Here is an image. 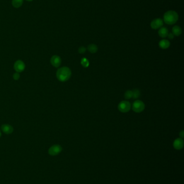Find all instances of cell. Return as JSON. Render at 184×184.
I'll return each mask as SVG.
<instances>
[{
  "label": "cell",
  "instance_id": "3",
  "mask_svg": "<svg viewBox=\"0 0 184 184\" xmlns=\"http://www.w3.org/2000/svg\"><path fill=\"white\" fill-rule=\"evenodd\" d=\"M145 107L144 103L140 100H136L132 105V110L135 113L142 112L145 109Z\"/></svg>",
  "mask_w": 184,
  "mask_h": 184
},
{
  "label": "cell",
  "instance_id": "14",
  "mask_svg": "<svg viewBox=\"0 0 184 184\" xmlns=\"http://www.w3.org/2000/svg\"><path fill=\"white\" fill-rule=\"evenodd\" d=\"M23 0H12V6L15 8H19L22 6Z\"/></svg>",
  "mask_w": 184,
  "mask_h": 184
},
{
  "label": "cell",
  "instance_id": "15",
  "mask_svg": "<svg viewBox=\"0 0 184 184\" xmlns=\"http://www.w3.org/2000/svg\"><path fill=\"white\" fill-rule=\"evenodd\" d=\"M87 50L91 53H95L97 52V46L94 44H91L87 46Z\"/></svg>",
  "mask_w": 184,
  "mask_h": 184
},
{
  "label": "cell",
  "instance_id": "9",
  "mask_svg": "<svg viewBox=\"0 0 184 184\" xmlns=\"http://www.w3.org/2000/svg\"><path fill=\"white\" fill-rule=\"evenodd\" d=\"M173 147L177 150H181L184 147V141L183 139L178 138L174 141Z\"/></svg>",
  "mask_w": 184,
  "mask_h": 184
},
{
  "label": "cell",
  "instance_id": "16",
  "mask_svg": "<svg viewBox=\"0 0 184 184\" xmlns=\"http://www.w3.org/2000/svg\"><path fill=\"white\" fill-rule=\"evenodd\" d=\"M89 61L85 58H83L81 60V65L84 68H87L89 65Z\"/></svg>",
  "mask_w": 184,
  "mask_h": 184
},
{
  "label": "cell",
  "instance_id": "12",
  "mask_svg": "<svg viewBox=\"0 0 184 184\" xmlns=\"http://www.w3.org/2000/svg\"><path fill=\"white\" fill-rule=\"evenodd\" d=\"M159 46L162 49H168L170 46V42L168 40L162 39L159 42Z\"/></svg>",
  "mask_w": 184,
  "mask_h": 184
},
{
  "label": "cell",
  "instance_id": "5",
  "mask_svg": "<svg viewBox=\"0 0 184 184\" xmlns=\"http://www.w3.org/2000/svg\"><path fill=\"white\" fill-rule=\"evenodd\" d=\"M62 150V147L60 145H54L49 149V154L51 156H56Z\"/></svg>",
  "mask_w": 184,
  "mask_h": 184
},
{
  "label": "cell",
  "instance_id": "1",
  "mask_svg": "<svg viewBox=\"0 0 184 184\" xmlns=\"http://www.w3.org/2000/svg\"><path fill=\"white\" fill-rule=\"evenodd\" d=\"M71 75V70L67 67H63L59 68L56 73L57 78L62 82L68 81L70 78Z\"/></svg>",
  "mask_w": 184,
  "mask_h": 184
},
{
  "label": "cell",
  "instance_id": "13",
  "mask_svg": "<svg viewBox=\"0 0 184 184\" xmlns=\"http://www.w3.org/2000/svg\"><path fill=\"white\" fill-rule=\"evenodd\" d=\"M182 32L181 28L179 26L176 25L173 26L172 28V34L176 36H180Z\"/></svg>",
  "mask_w": 184,
  "mask_h": 184
},
{
  "label": "cell",
  "instance_id": "17",
  "mask_svg": "<svg viewBox=\"0 0 184 184\" xmlns=\"http://www.w3.org/2000/svg\"><path fill=\"white\" fill-rule=\"evenodd\" d=\"M124 96H125V98L126 99H130L132 98V96H133V93H132V91L131 90H128L125 92V93L124 94Z\"/></svg>",
  "mask_w": 184,
  "mask_h": 184
},
{
  "label": "cell",
  "instance_id": "19",
  "mask_svg": "<svg viewBox=\"0 0 184 184\" xmlns=\"http://www.w3.org/2000/svg\"><path fill=\"white\" fill-rule=\"evenodd\" d=\"M86 50H87V49H86V48H85V47L81 46V47H80L79 49H78V52H79V53H81V54H83V53H84L85 52Z\"/></svg>",
  "mask_w": 184,
  "mask_h": 184
},
{
  "label": "cell",
  "instance_id": "21",
  "mask_svg": "<svg viewBox=\"0 0 184 184\" xmlns=\"http://www.w3.org/2000/svg\"><path fill=\"white\" fill-rule=\"evenodd\" d=\"M167 36L170 39H173L174 37V35L172 33H170V34H168Z\"/></svg>",
  "mask_w": 184,
  "mask_h": 184
},
{
  "label": "cell",
  "instance_id": "18",
  "mask_svg": "<svg viewBox=\"0 0 184 184\" xmlns=\"http://www.w3.org/2000/svg\"><path fill=\"white\" fill-rule=\"evenodd\" d=\"M132 93H133V96L132 98L135 99H138L140 95V91L138 90H135L132 91Z\"/></svg>",
  "mask_w": 184,
  "mask_h": 184
},
{
  "label": "cell",
  "instance_id": "8",
  "mask_svg": "<svg viewBox=\"0 0 184 184\" xmlns=\"http://www.w3.org/2000/svg\"><path fill=\"white\" fill-rule=\"evenodd\" d=\"M50 61L53 66L55 68L59 67L61 64V59L60 57L56 55H55L51 57Z\"/></svg>",
  "mask_w": 184,
  "mask_h": 184
},
{
  "label": "cell",
  "instance_id": "24",
  "mask_svg": "<svg viewBox=\"0 0 184 184\" xmlns=\"http://www.w3.org/2000/svg\"><path fill=\"white\" fill-rule=\"evenodd\" d=\"M1 132H0V137H1Z\"/></svg>",
  "mask_w": 184,
  "mask_h": 184
},
{
  "label": "cell",
  "instance_id": "20",
  "mask_svg": "<svg viewBox=\"0 0 184 184\" xmlns=\"http://www.w3.org/2000/svg\"><path fill=\"white\" fill-rule=\"evenodd\" d=\"M19 77H20V75L19 74V73H16L13 75V78L15 80H18L19 79Z\"/></svg>",
  "mask_w": 184,
  "mask_h": 184
},
{
  "label": "cell",
  "instance_id": "2",
  "mask_svg": "<svg viewBox=\"0 0 184 184\" xmlns=\"http://www.w3.org/2000/svg\"><path fill=\"white\" fill-rule=\"evenodd\" d=\"M178 20V15L177 12L169 10L166 12L164 15V21L169 25H173Z\"/></svg>",
  "mask_w": 184,
  "mask_h": 184
},
{
  "label": "cell",
  "instance_id": "23",
  "mask_svg": "<svg viewBox=\"0 0 184 184\" xmlns=\"http://www.w3.org/2000/svg\"><path fill=\"white\" fill-rule=\"evenodd\" d=\"M26 1H28V2H31V1H33V0H26Z\"/></svg>",
  "mask_w": 184,
  "mask_h": 184
},
{
  "label": "cell",
  "instance_id": "22",
  "mask_svg": "<svg viewBox=\"0 0 184 184\" xmlns=\"http://www.w3.org/2000/svg\"><path fill=\"white\" fill-rule=\"evenodd\" d=\"M179 136L181 137V139H183L184 137V130H182L179 134Z\"/></svg>",
  "mask_w": 184,
  "mask_h": 184
},
{
  "label": "cell",
  "instance_id": "6",
  "mask_svg": "<svg viewBox=\"0 0 184 184\" xmlns=\"http://www.w3.org/2000/svg\"><path fill=\"white\" fill-rule=\"evenodd\" d=\"M163 25V21L161 19H156L151 23V27L152 29L156 30L160 28Z\"/></svg>",
  "mask_w": 184,
  "mask_h": 184
},
{
  "label": "cell",
  "instance_id": "7",
  "mask_svg": "<svg viewBox=\"0 0 184 184\" xmlns=\"http://www.w3.org/2000/svg\"><path fill=\"white\" fill-rule=\"evenodd\" d=\"M14 69L17 73L22 72L25 69V64L21 60H19L16 61L14 64Z\"/></svg>",
  "mask_w": 184,
  "mask_h": 184
},
{
  "label": "cell",
  "instance_id": "4",
  "mask_svg": "<svg viewBox=\"0 0 184 184\" xmlns=\"http://www.w3.org/2000/svg\"><path fill=\"white\" fill-rule=\"evenodd\" d=\"M131 105L130 103L127 101H122L118 105V108L122 113H127L131 109Z\"/></svg>",
  "mask_w": 184,
  "mask_h": 184
},
{
  "label": "cell",
  "instance_id": "10",
  "mask_svg": "<svg viewBox=\"0 0 184 184\" xmlns=\"http://www.w3.org/2000/svg\"><path fill=\"white\" fill-rule=\"evenodd\" d=\"M1 129L4 133L6 134H10L14 131V129L9 124L2 125L1 127Z\"/></svg>",
  "mask_w": 184,
  "mask_h": 184
},
{
  "label": "cell",
  "instance_id": "11",
  "mask_svg": "<svg viewBox=\"0 0 184 184\" xmlns=\"http://www.w3.org/2000/svg\"><path fill=\"white\" fill-rule=\"evenodd\" d=\"M168 34H169V31L165 27H161L158 31V34L160 37H166Z\"/></svg>",
  "mask_w": 184,
  "mask_h": 184
}]
</instances>
